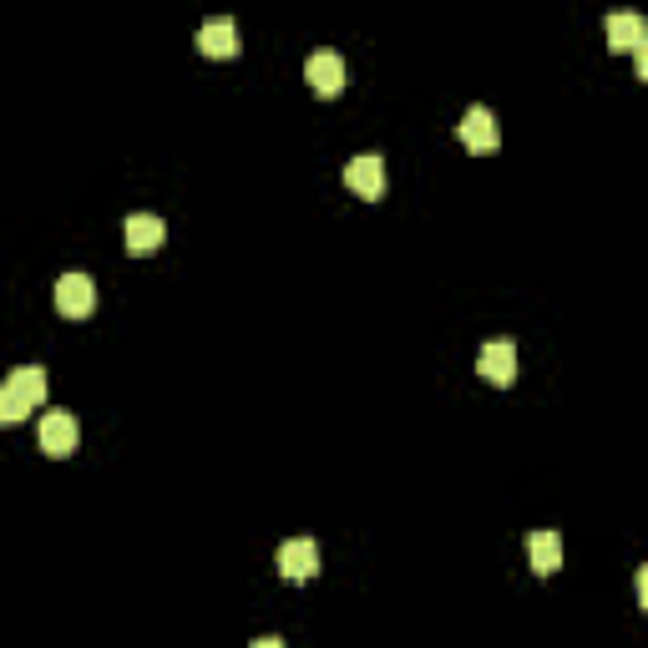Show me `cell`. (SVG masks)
<instances>
[{
	"label": "cell",
	"instance_id": "ba28073f",
	"mask_svg": "<svg viewBox=\"0 0 648 648\" xmlns=\"http://www.w3.org/2000/svg\"><path fill=\"white\" fill-rule=\"evenodd\" d=\"M162 244H167V223L158 219V213H133L127 219V253H158Z\"/></svg>",
	"mask_w": 648,
	"mask_h": 648
},
{
	"label": "cell",
	"instance_id": "277c9868",
	"mask_svg": "<svg viewBox=\"0 0 648 648\" xmlns=\"http://www.w3.org/2000/svg\"><path fill=\"white\" fill-rule=\"evenodd\" d=\"M76 421L66 411H51V415H41V426H36V446H41L46 457H72L76 451Z\"/></svg>",
	"mask_w": 648,
	"mask_h": 648
},
{
	"label": "cell",
	"instance_id": "7c38bea8",
	"mask_svg": "<svg viewBox=\"0 0 648 648\" xmlns=\"http://www.w3.org/2000/svg\"><path fill=\"white\" fill-rule=\"evenodd\" d=\"M527 558H532V568L543 577H552L562 568V537L558 532H532L527 537Z\"/></svg>",
	"mask_w": 648,
	"mask_h": 648
},
{
	"label": "cell",
	"instance_id": "5bb4252c",
	"mask_svg": "<svg viewBox=\"0 0 648 648\" xmlns=\"http://www.w3.org/2000/svg\"><path fill=\"white\" fill-rule=\"evenodd\" d=\"M634 583H638V603L648 608V568H638V573H634Z\"/></svg>",
	"mask_w": 648,
	"mask_h": 648
},
{
	"label": "cell",
	"instance_id": "7a4b0ae2",
	"mask_svg": "<svg viewBox=\"0 0 648 648\" xmlns=\"http://www.w3.org/2000/svg\"><path fill=\"white\" fill-rule=\"evenodd\" d=\"M274 562H279V573L289 577V583H310V577L320 573V547H314L310 537H289V543H279Z\"/></svg>",
	"mask_w": 648,
	"mask_h": 648
},
{
	"label": "cell",
	"instance_id": "8fae6325",
	"mask_svg": "<svg viewBox=\"0 0 648 648\" xmlns=\"http://www.w3.org/2000/svg\"><path fill=\"white\" fill-rule=\"evenodd\" d=\"M5 390H11V396L30 411V406H41V400H46V390H51V385H46V370L41 365H15L11 381H5Z\"/></svg>",
	"mask_w": 648,
	"mask_h": 648
},
{
	"label": "cell",
	"instance_id": "9a60e30c",
	"mask_svg": "<svg viewBox=\"0 0 648 648\" xmlns=\"http://www.w3.org/2000/svg\"><path fill=\"white\" fill-rule=\"evenodd\" d=\"M634 66H638V76H644V82H648V41L634 51Z\"/></svg>",
	"mask_w": 648,
	"mask_h": 648
},
{
	"label": "cell",
	"instance_id": "9c48e42d",
	"mask_svg": "<svg viewBox=\"0 0 648 648\" xmlns=\"http://www.w3.org/2000/svg\"><path fill=\"white\" fill-rule=\"evenodd\" d=\"M603 30H608V46H613V51H638V46L648 41L644 15H634V11H613L603 21Z\"/></svg>",
	"mask_w": 648,
	"mask_h": 648
},
{
	"label": "cell",
	"instance_id": "8992f818",
	"mask_svg": "<svg viewBox=\"0 0 648 648\" xmlns=\"http://www.w3.org/2000/svg\"><path fill=\"white\" fill-rule=\"evenodd\" d=\"M476 370H482L491 385H512L516 381V345L512 339H486L482 354H476Z\"/></svg>",
	"mask_w": 648,
	"mask_h": 648
},
{
	"label": "cell",
	"instance_id": "30bf717a",
	"mask_svg": "<svg viewBox=\"0 0 648 648\" xmlns=\"http://www.w3.org/2000/svg\"><path fill=\"white\" fill-rule=\"evenodd\" d=\"M198 51H203V57H234L238 51V26L228 21V15L203 21V26H198Z\"/></svg>",
	"mask_w": 648,
	"mask_h": 648
},
{
	"label": "cell",
	"instance_id": "6da1fadb",
	"mask_svg": "<svg viewBox=\"0 0 648 648\" xmlns=\"http://www.w3.org/2000/svg\"><path fill=\"white\" fill-rule=\"evenodd\" d=\"M57 310L66 314V320H87V314L97 310V284H91V274H61Z\"/></svg>",
	"mask_w": 648,
	"mask_h": 648
},
{
	"label": "cell",
	"instance_id": "3957f363",
	"mask_svg": "<svg viewBox=\"0 0 648 648\" xmlns=\"http://www.w3.org/2000/svg\"><path fill=\"white\" fill-rule=\"evenodd\" d=\"M345 183H350V192H360L365 203H375L385 192V162L381 152H360V158L345 162Z\"/></svg>",
	"mask_w": 648,
	"mask_h": 648
},
{
	"label": "cell",
	"instance_id": "4fadbf2b",
	"mask_svg": "<svg viewBox=\"0 0 648 648\" xmlns=\"http://www.w3.org/2000/svg\"><path fill=\"white\" fill-rule=\"evenodd\" d=\"M26 406H21V400L11 396V390H5V385H0V426H15V421H26Z\"/></svg>",
	"mask_w": 648,
	"mask_h": 648
},
{
	"label": "cell",
	"instance_id": "52a82bcc",
	"mask_svg": "<svg viewBox=\"0 0 648 648\" xmlns=\"http://www.w3.org/2000/svg\"><path fill=\"white\" fill-rule=\"evenodd\" d=\"M304 82H310L320 97H339V87H345V61H339V51H314V57L304 61Z\"/></svg>",
	"mask_w": 648,
	"mask_h": 648
},
{
	"label": "cell",
	"instance_id": "5b68a950",
	"mask_svg": "<svg viewBox=\"0 0 648 648\" xmlns=\"http://www.w3.org/2000/svg\"><path fill=\"white\" fill-rule=\"evenodd\" d=\"M461 142L472 152H497L501 148L497 112H491V107H466V117H461Z\"/></svg>",
	"mask_w": 648,
	"mask_h": 648
},
{
	"label": "cell",
	"instance_id": "2e32d148",
	"mask_svg": "<svg viewBox=\"0 0 648 648\" xmlns=\"http://www.w3.org/2000/svg\"><path fill=\"white\" fill-rule=\"evenodd\" d=\"M253 648H284V638H253Z\"/></svg>",
	"mask_w": 648,
	"mask_h": 648
}]
</instances>
